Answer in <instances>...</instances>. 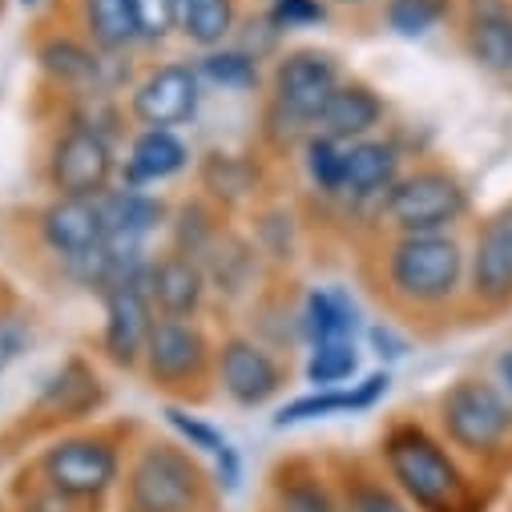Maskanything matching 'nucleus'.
Masks as SVG:
<instances>
[{
	"label": "nucleus",
	"instance_id": "35",
	"mask_svg": "<svg viewBox=\"0 0 512 512\" xmlns=\"http://www.w3.org/2000/svg\"><path fill=\"white\" fill-rule=\"evenodd\" d=\"M327 17L323 0H275L271 5V25L275 29H307Z\"/></svg>",
	"mask_w": 512,
	"mask_h": 512
},
{
	"label": "nucleus",
	"instance_id": "23",
	"mask_svg": "<svg viewBox=\"0 0 512 512\" xmlns=\"http://www.w3.org/2000/svg\"><path fill=\"white\" fill-rule=\"evenodd\" d=\"M81 17L97 49L113 53L138 41V17H134V0H81Z\"/></svg>",
	"mask_w": 512,
	"mask_h": 512
},
{
	"label": "nucleus",
	"instance_id": "26",
	"mask_svg": "<svg viewBox=\"0 0 512 512\" xmlns=\"http://www.w3.org/2000/svg\"><path fill=\"white\" fill-rule=\"evenodd\" d=\"M37 61H41V69H45L49 77H57L61 85H77V89H81V85H97V77H101L97 53H89L85 45L65 41V37L45 41L41 53H37Z\"/></svg>",
	"mask_w": 512,
	"mask_h": 512
},
{
	"label": "nucleus",
	"instance_id": "2",
	"mask_svg": "<svg viewBox=\"0 0 512 512\" xmlns=\"http://www.w3.org/2000/svg\"><path fill=\"white\" fill-rule=\"evenodd\" d=\"M206 472L178 444H146L125 468V512H202Z\"/></svg>",
	"mask_w": 512,
	"mask_h": 512
},
{
	"label": "nucleus",
	"instance_id": "28",
	"mask_svg": "<svg viewBox=\"0 0 512 512\" xmlns=\"http://www.w3.org/2000/svg\"><path fill=\"white\" fill-rule=\"evenodd\" d=\"M359 371V351H355V339L347 343H319L307 359V383L315 392H327V388H343V383Z\"/></svg>",
	"mask_w": 512,
	"mask_h": 512
},
{
	"label": "nucleus",
	"instance_id": "33",
	"mask_svg": "<svg viewBox=\"0 0 512 512\" xmlns=\"http://www.w3.org/2000/svg\"><path fill=\"white\" fill-rule=\"evenodd\" d=\"M134 17H138V37L162 41L178 29V0H134Z\"/></svg>",
	"mask_w": 512,
	"mask_h": 512
},
{
	"label": "nucleus",
	"instance_id": "10",
	"mask_svg": "<svg viewBox=\"0 0 512 512\" xmlns=\"http://www.w3.org/2000/svg\"><path fill=\"white\" fill-rule=\"evenodd\" d=\"M218 383L230 404L238 408H263L267 400L279 396L283 388V371L271 351H263L250 339H230L218 351Z\"/></svg>",
	"mask_w": 512,
	"mask_h": 512
},
{
	"label": "nucleus",
	"instance_id": "14",
	"mask_svg": "<svg viewBox=\"0 0 512 512\" xmlns=\"http://www.w3.org/2000/svg\"><path fill=\"white\" fill-rule=\"evenodd\" d=\"M392 388V375L388 371H375L351 388H327V392H311V396H299L291 400L287 408H279L275 416V428H299V424H311V420H331V416H343V412H367L375 408Z\"/></svg>",
	"mask_w": 512,
	"mask_h": 512
},
{
	"label": "nucleus",
	"instance_id": "12",
	"mask_svg": "<svg viewBox=\"0 0 512 512\" xmlns=\"http://www.w3.org/2000/svg\"><path fill=\"white\" fill-rule=\"evenodd\" d=\"M41 234L49 250H57L61 259L89 263L105 246V222H101L97 198H57L41 214Z\"/></svg>",
	"mask_w": 512,
	"mask_h": 512
},
{
	"label": "nucleus",
	"instance_id": "24",
	"mask_svg": "<svg viewBox=\"0 0 512 512\" xmlns=\"http://www.w3.org/2000/svg\"><path fill=\"white\" fill-rule=\"evenodd\" d=\"M178 29L202 49H214L234 29V0H178Z\"/></svg>",
	"mask_w": 512,
	"mask_h": 512
},
{
	"label": "nucleus",
	"instance_id": "1",
	"mask_svg": "<svg viewBox=\"0 0 512 512\" xmlns=\"http://www.w3.org/2000/svg\"><path fill=\"white\" fill-rule=\"evenodd\" d=\"M379 456L388 480L416 512H476V496L460 460L424 424H392Z\"/></svg>",
	"mask_w": 512,
	"mask_h": 512
},
{
	"label": "nucleus",
	"instance_id": "8",
	"mask_svg": "<svg viewBox=\"0 0 512 512\" xmlns=\"http://www.w3.org/2000/svg\"><path fill=\"white\" fill-rule=\"evenodd\" d=\"M154 323L158 319H154V299H150V275L105 291V351L113 363L134 367L146 355Z\"/></svg>",
	"mask_w": 512,
	"mask_h": 512
},
{
	"label": "nucleus",
	"instance_id": "38",
	"mask_svg": "<svg viewBox=\"0 0 512 512\" xmlns=\"http://www.w3.org/2000/svg\"><path fill=\"white\" fill-rule=\"evenodd\" d=\"M371 343H375V355L379 359H404L408 355V343L392 327H371Z\"/></svg>",
	"mask_w": 512,
	"mask_h": 512
},
{
	"label": "nucleus",
	"instance_id": "20",
	"mask_svg": "<svg viewBox=\"0 0 512 512\" xmlns=\"http://www.w3.org/2000/svg\"><path fill=\"white\" fill-rule=\"evenodd\" d=\"M271 512H339V492L311 468L287 464L271 484Z\"/></svg>",
	"mask_w": 512,
	"mask_h": 512
},
{
	"label": "nucleus",
	"instance_id": "7",
	"mask_svg": "<svg viewBox=\"0 0 512 512\" xmlns=\"http://www.w3.org/2000/svg\"><path fill=\"white\" fill-rule=\"evenodd\" d=\"M339 89V69L327 53H291L275 69V117H287V125H307L327 105V97Z\"/></svg>",
	"mask_w": 512,
	"mask_h": 512
},
{
	"label": "nucleus",
	"instance_id": "18",
	"mask_svg": "<svg viewBox=\"0 0 512 512\" xmlns=\"http://www.w3.org/2000/svg\"><path fill=\"white\" fill-rule=\"evenodd\" d=\"M396 170H400V154L392 142L359 138L343 146V194L351 198H375L383 190H392Z\"/></svg>",
	"mask_w": 512,
	"mask_h": 512
},
{
	"label": "nucleus",
	"instance_id": "11",
	"mask_svg": "<svg viewBox=\"0 0 512 512\" xmlns=\"http://www.w3.org/2000/svg\"><path fill=\"white\" fill-rule=\"evenodd\" d=\"M194 109H198V69L190 65H166L134 89V113L150 130H174V125L194 117Z\"/></svg>",
	"mask_w": 512,
	"mask_h": 512
},
{
	"label": "nucleus",
	"instance_id": "41",
	"mask_svg": "<svg viewBox=\"0 0 512 512\" xmlns=\"http://www.w3.org/2000/svg\"><path fill=\"white\" fill-rule=\"evenodd\" d=\"M339 5H363V0H339Z\"/></svg>",
	"mask_w": 512,
	"mask_h": 512
},
{
	"label": "nucleus",
	"instance_id": "32",
	"mask_svg": "<svg viewBox=\"0 0 512 512\" xmlns=\"http://www.w3.org/2000/svg\"><path fill=\"white\" fill-rule=\"evenodd\" d=\"M166 424H170V432L186 444V448H194V452H218L222 444H226V436L210 424V420H202V416H190V412H182V408H166Z\"/></svg>",
	"mask_w": 512,
	"mask_h": 512
},
{
	"label": "nucleus",
	"instance_id": "27",
	"mask_svg": "<svg viewBox=\"0 0 512 512\" xmlns=\"http://www.w3.org/2000/svg\"><path fill=\"white\" fill-rule=\"evenodd\" d=\"M339 512H412V504L396 492L392 480L347 476L339 484Z\"/></svg>",
	"mask_w": 512,
	"mask_h": 512
},
{
	"label": "nucleus",
	"instance_id": "21",
	"mask_svg": "<svg viewBox=\"0 0 512 512\" xmlns=\"http://www.w3.org/2000/svg\"><path fill=\"white\" fill-rule=\"evenodd\" d=\"M190 154L178 142L174 130H146L134 146H130V162H125V174H130V186H146V182H166L178 170H186Z\"/></svg>",
	"mask_w": 512,
	"mask_h": 512
},
{
	"label": "nucleus",
	"instance_id": "30",
	"mask_svg": "<svg viewBox=\"0 0 512 512\" xmlns=\"http://www.w3.org/2000/svg\"><path fill=\"white\" fill-rule=\"evenodd\" d=\"M307 178L327 190V194H343V146L331 138H315L307 142Z\"/></svg>",
	"mask_w": 512,
	"mask_h": 512
},
{
	"label": "nucleus",
	"instance_id": "40",
	"mask_svg": "<svg viewBox=\"0 0 512 512\" xmlns=\"http://www.w3.org/2000/svg\"><path fill=\"white\" fill-rule=\"evenodd\" d=\"M21 5H25V9H37V5H41V0H21Z\"/></svg>",
	"mask_w": 512,
	"mask_h": 512
},
{
	"label": "nucleus",
	"instance_id": "31",
	"mask_svg": "<svg viewBox=\"0 0 512 512\" xmlns=\"http://www.w3.org/2000/svg\"><path fill=\"white\" fill-rule=\"evenodd\" d=\"M210 81V85H222V89H242L259 77L254 61L246 53H210L202 65H198V81Z\"/></svg>",
	"mask_w": 512,
	"mask_h": 512
},
{
	"label": "nucleus",
	"instance_id": "36",
	"mask_svg": "<svg viewBox=\"0 0 512 512\" xmlns=\"http://www.w3.org/2000/svg\"><path fill=\"white\" fill-rule=\"evenodd\" d=\"M214 488L222 496H234L242 488V456H238V448L230 440L214 452Z\"/></svg>",
	"mask_w": 512,
	"mask_h": 512
},
{
	"label": "nucleus",
	"instance_id": "29",
	"mask_svg": "<svg viewBox=\"0 0 512 512\" xmlns=\"http://www.w3.org/2000/svg\"><path fill=\"white\" fill-rule=\"evenodd\" d=\"M448 17V0H388V25L400 37H424Z\"/></svg>",
	"mask_w": 512,
	"mask_h": 512
},
{
	"label": "nucleus",
	"instance_id": "22",
	"mask_svg": "<svg viewBox=\"0 0 512 512\" xmlns=\"http://www.w3.org/2000/svg\"><path fill=\"white\" fill-rule=\"evenodd\" d=\"M355 327H359V307L343 291L319 287V291L307 295L303 331H307L311 347H319V343H347V339H355Z\"/></svg>",
	"mask_w": 512,
	"mask_h": 512
},
{
	"label": "nucleus",
	"instance_id": "6",
	"mask_svg": "<svg viewBox=\"0 0 512 512\" xmlns=\"http://www.w3.org/2000/svg\"><path fill=\"white\" fill-rule=\"evenodd\" d=\"M468 206L464 186L444 170H420L388 190V218L404 234H440Z\"/></svg>",
	"mask_w": 512,
	"mask_h": 512
},
{
	"label": "nucleus",
	"instance_id": "9",
	"mask_svg": "<svg viewBox=\"0 0 512 512\" xmlns=\"http://www.w3.org/2000/svg\"><path fill=\"white\" fill-rule=\"evenodd\" d=\"M113 178V150L97 130H69L53 150V186L61 198H101Z\"/></svg>",
	"mask_w": 512,
	"mask_h": 512
},
{
	"label": "nucleus",
	"instance_id": "17",
	"mask_svg": "<svg viewBox=\"0 0 512 512\" xmlns=\"http://www.w3.org/2000/svg\"><path fill=\"white\" fill-rule=\"evenodd\" d=\"M206 275L190 254H170V259L150 267V299L166 319H190L202 303Z\"/></svg>",
	"mask_w": 512,
	"mask_h": 512
},
{
	"label": "nucleus",
	"instance_id": "15",
	"mask_svg": "<svg viewBox=\"0 0 512 512\" xmlns=\"http://www.w3.org/2000/svg\"><path fill=\"white\" fill-rule=\"evenodd\" d=\"M383 121V101L367 89V85H339L331 97H327V105L315 113V121H311V134L315 138H331V142H359V138H367L375 125Z\"/></svg>",
	"mask_w": 512,
	"mask_h": 512
},
{
	"label": "nucleus",
	"instance_id": "3",
	"mask_svg": "<svg viewBox=\"0 0 512 512\" xmlns=\"http://www.w3.org/2000/svg\"><path fill=\"white\" fill-rule=\"evenodd\" d=\"M41 480L69 504H97L121 484V452L105 436H65L41 452Z\"/></svg>",
	"mask_w": 512,
	"mask_h": 512
},
{
	"label": "nucleus",
	"instance_id": "34",
	"mask_svg": "<svg viewBox=\"0 0 512 512\" xmlns=\"http://www.w3.org/2000/svg\"><path fill=\"white\" fill-rule=\"evenodd\" d=\"M246 182H250V170L238 162V158H226V154H214L210 162H206V186L222 198H238V194H246Z\"/></svg>",
	"mask_w": 512,
	"mask_h": 512
},
{
	"label": "nucleus",
	"instance_id": "25",
	"mask_svg": "<svg viewBox=\"0 0 512 512\" xmlns=\"http://www.w3.org/2000/svg\"><path fill=\"white\" fill-rule=\"evenodd\" d=\"M97 404V375H89L81 363H69L41 396V412L61 420H81Z\"/></svg>",
	"mask_w": 512,
	"mask_h": 512
},
{
	"label": "nucleus",
	"instance_id": "16",
	"mask_svg": "<svg viewBox=\"0 0 512 512\" xmlns=\"http://www.w3.org/2000/svg\"><path fill=\"white\" fill-rule=\"evenodd\" d=\"M472 291L484 303L512 299V210L492 218L472 254Z\"/></svg>",
	"mask_w": 512,
	"mask_h": 512
},
{
	"label": "nucleus",
	"instance_id": "13",
	"mask_svg": "<svg viewBox=\"0 0 512 512\" xmlns=\"http://www.w3.org/2000/svg\"><path fill=\"white\" fill-rule=\"evenodd\" d=\"M210 359V347L202 339V331L186 319H158L146 343V367L158 383H186L194 375H202Z\"/></svg>",
	"mask_w": 512,
	"mask_h": 512
},
{
	"label": "nucleus",
	"instance_id": "4",
	"mask_svg": "<svg viewBox=\"0 0 512 512\" xmlns=\"http://www.w3.org/2000/svg\"><path fill=\"white\" fill-rule=\"evenodd\" d=\"M440 424L452 448L468 456H496L512 436V400L484 379H460L440 400Z\"/></svg>",
	"mask_w": 512,
	"mask_h": 512
},
{
	"label": "nucleus",
	"instance_id": "37",
	"mask_svg": "<svg viewBox=\"0 0 512 512\" xmlns=\"http://www.w3.org/2000/svg\"><path fill=\"white\" fill-rule=\"evenodd\" d=\"M29 347V327L13 315H0V371H5L9 363H17Z\"/></svg>",
	"mask_w": 512,
	"mask_h": 512
},
{
	"label": "nucleus",
	"instance_id": "39",
	"mask_svg": "<svg viewBox=\"0 0 512 512\" xmlns=\"http://www.w3.org/2000/svg\"><path fill=\"white\" fill-rule=\"evenodd\" d=\"M496 375H500V388H504V396L512 400V351H504V355L496 359Z\"/></svg>",
	"mask_w": 512,
	"mask_h": 512
},
{
	"label": "nucleus",
	"instance_id": "5",
	"mask_svg": "<svg viewBox=\"0 0 512 512\" xmlns=\"http://www.w3.org/2000/svg\"><path fill=\"white\" fill-rule=\"evenodd\" d=\"M392 287L408 303L436 307L456 295L464 275V254L448 234H404L392 250Z\"/></svg>",
	"mask_w": 512,
	"mask_h": 512
},
{
	"label": "nucleus",
	"instance_id": "19",
	"mask_svg": "<svg viewBox=\"0 0 512 512\" xmlns=\"http://www.w3.org/2000/svg\"><path fill=\"white\" fill-rule=\"evenodd\" d=\"M468 49L484 69L512 73V13L504 0H472Z\"/></svg>",
	"mask_w": 512,
	"mask_h": 512
}]
</instances>
